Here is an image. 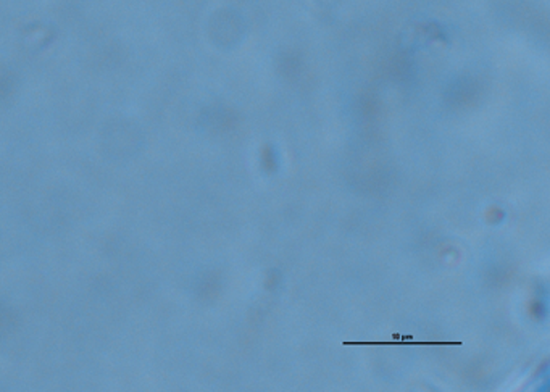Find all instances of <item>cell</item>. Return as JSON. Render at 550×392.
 <instances>
[{
  "label": "cell",
  "instance_id": "6da1fadb",
  "mask_svg": "<svg viewBox=\"0 0 550 392\" xmlns=\"http://www.w3.org/2000/svg\"><path fill=\"white\" fill-rule=\"evenodd\" d=\"M344 345H460V343H403V341H396V343H344Z\"/></svg>",
  "mask_w": 550,
  "mask_h": 392
}]
</instances>
